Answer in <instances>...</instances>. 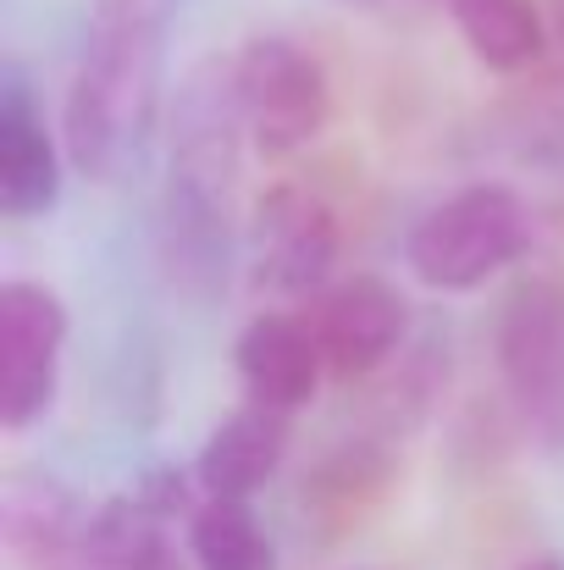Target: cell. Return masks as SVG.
<instances>
[{
	"label": "cell",
	"mask_w": 564,
	"mask_h": 570,
	"mask_svg": "<svg viewBox=\"0 0 564 570\" xmlns=\"http://www.w3.org/2000/svg\"><path fill=\"white\" fill-rule=\"evenodd\" d=\"M244 100L232 56H205L172 100V167L161 189V266L194 299L221 294L232 266V199L244 156Z\"/></svg>",
	"instance_id": "6da1fadb"
},
{
	"label": "cell",
	"mask_w": 564,
	"mask_h": 570,
	"mask_svg": "<svg viewBox=\"0 0 564 570\" xmlns=\"http://www.w3.org/2000/svg\"><path fill=\"white\" fill-rule=\"evenodd\" d=\"M184 0H89V39L67 89L61 145L95 184H122L156 134L167 28Z\"/></svg>",
	"instance_id": "7a4b0ae2"
},
{
	"label": "cell",
	"mask_w": 564,
	"mask_h": 570,
	"mask_svg": "<svg viewBox=\"0 0 564 570\" xmlns=\"http://www.w3.org/2000/svg\"><path fill=\"white\" fill-rule=\"evenodd\" d=\"M526 249V205L504 184H471L437 199L404 238V261L426 288L465 294Z\"/></svg>",
	"instance_id": "3957f363"
},
{
	"label": "cell",
	"mask_w": 564,
	"mask_h": 570,
	"mask_svg": "<svg viewBox=\"0 0 564 570\" xmlns=\"http://www.w3.org/2000/svg\"><path fill=\"white\" fill-rule=\"evenodd\" d=\"M232 72H238V100H244L249 139L260 156H294L327 128L333 117L327 72L288 33L244 39L232 56Z\"/></svg>",
	"instance_id": "277c9868"
},
{
	"label": "cell",
	"mask_w": 564,
	"mask_h": 570,
	"mask_svg": "<svg viewBox=\"0 0 564 570\" xmlns=\"http://www.w3.org/2000/svg\"><path fill=\"white\" fill-rule=\"evenodd\" d=\"M498 372L526 432L564 454V299L554 288H521L498 316Z\"/></svg>",
	"instance_id": "5b68a950"
},
{
	"label": "cell",
	"mask_w": 564,
	"mask_h": 570,
	"mask_svg": "<svg viewBox=\"0 0 564 570\" xmlns=\"http://www.w3.org/2000/svg\"><path fill=\"white\" fill-rule=\"evenodd\" d=\"M249 277L260 294H283V299H305L321 294L333 261H338V216L321 194L305 184H271L255 199L249 216Z\"/></svg>",
	"instance_id": "8992f818"
},
{
	"label": "cell",
	"mask_w": 564,
	"mask_h": 570,
	"mask_svg": "<svg viewBox=\"0 0 564 570\" xmlns=\"http://www.w3.org/2000/svg\"><path fill=\"white\" fill-rule=\"evenodd\" d=\"M61 344H67L61 299L28 277L0 283V426L6 432H28L56 404Z\"/></svg>",
	"instance_id": "52a82bcc"
},
{
	"label": "cell",
	"mask_w": 564,
	"mask_h": 570,
	"mask_svg": "<svg viewBox=\"0 0 564 570\" xmlns=\"http://www.w3.org/2000/svg\"><path fill=\"white\" fill-rule=\"evenodd\" d=\"M310 327L321 338L327 372L338 382H360L398 350V338L409 327V311H404L393 283L366 272V277H349L338 288H321L316 311H310Z\"/></svg>",
	"instance_id": "ba28073f"
},
{
	"label": "cell",
	"mask_w": 564,
	"mask_h": 570,
	"mask_svg": "<svg viewBox=\"0 0 564 570\" xmlns=\"http://www.w3.org/2000/svg\"><path fill=\"white\" fill-rule=\"evenodd\" d=\"M61 199V150L44 128V106L33 83L6 67L0 78V210L6 216H44Z\"/></svg>",
	"instance_id": "9c48e42d"
},
{
	"label": "cell",
	"mask_w": 564,
	"mask_h": 570,
	"mask_svg": "<svg viewBox=\"0 0 564 570\" xmlns=\"http://www.w3.org/2000/svg\"><path fill=\"white\" fill-rule=\"evenodd\" d=\"M89 510L50 476H11L0 493V543L28 570H83Z\"/></svg>",
	"instance_id": "30bf717a"
},
{
	"label": "cell",
	"mask_w": 564,
	"mask_h": 570,
	"mask_svg": "<svg viewBox=\"0 0 564 570\" xmlns=\"http://www.w3.org/2000/svg\"><path fill=\"white\" fill-rule=\"evenodd\" d=\"M238 377L249 382V399H266L277 410H299L316 399L327 355L321 338L305 316L294 311H260L244 333H238Z\"/></svg>",
	"instance_id": "8fae6325"
},
{
	"label": "cell",
	"mask_w": 564,
	"mask_h": 570,
	"mask_svg": "<svg viewBox=\"0 0 564 570\" xmlns=\"http://www.w3.org/2000/svg\"><path fill=\"white\" fill-rule=\"evenodd\" d=\"M283 454H288V410L249 399V404H238L216 421V432L205 438V449L194 460V476H199L205 493L249 499L277 476Z\"/></svg>",
	"instance_id": "7c38bea8"
},
{
	"label": "cell",
	"mask_w": 564,
	"mask_h": 570,
	"mask_svg": "<svg viewBox=\"0 0 564 570\" xmlns=\"http://www.w3.org/2000/svg\"><path fill=\"white\" fill-rule=\"evenodd\" d=\"M448 11H454V28L471 45V56L493 72H521L548 45L532 0H448Z\"/></svg>",
	"instance_id": "4fadbf2b"
},
{
	"label": "cell",
	"mask_w": 564,
	"mask_h": 570,
	"mask_svg": "<svg viewBox=\"0 0 564 570\" xmlns=\"http://www.w3.org/2000/svg\"><path fill=\"white\" fill-rule=\"evenodd\" d=\"M188 554L199 570H277V549L244 499L210 493L188 515Z\"/></svg>",
	"instance_id": "5bb4252c"
},
{
	"label": "cell",
	"mask_w": 564,
	"mask_h": 570,
	"mask_svg": "<svg viewBox=\"0 0 564 570\" xmlns=\"http://www.w3.org/2000/svg\"><path fill=\"white\" fill-rule=\"evenodd\" d=\"M526 570H564V566H560V560H554V554H548V560H532V566H526Z\"/></svg>",
	"instance_id": "9a60e30c"
},
{
	"label": "cell",
	"mask_w": 564,
	"mask_h": 570,
	"mask_svg": "<svg viewBox=\"0 0 564 570\" xmlns=\"http://www.w3.org/2000/svg\"><path fill=\"white\" fill-rule=\"evenodd\" d=\"M560 28H564V0H560Z\"/></svg>",
	"instance_id": "2e32d148"
}]
</instances>
